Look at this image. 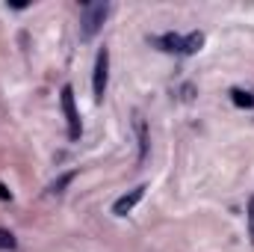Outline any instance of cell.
<instances>
[{"label":"cell","instance_id":"obj_12","mask_svg":"<svg viewBox=\"0 0 254 252\" xmlns=\"http://www.w3.org/2000/svg\"><path fill=\"white\" fill-rule=\"evenodd\" d=\"M0 199H12V193H9V190L3 187V184H0Z\"/></svg>","mask_w":254,"mask_h":252},{"label":"cell","instance_id":"obj_2","mask_svg":"<svg viewBox=\"0 0 254 252\" xmlns=\"http://www.w3.org/2000/svg\"><path fill=\"white\" fill-rule=\"evenodd\" d=\"M107 80H110V51H98V60H95V74H92V92H95V101H104V92H107Z\"/></svg>","mask_w":254,"mask_h":252},{"label":"cell","instance_id":"obj_10","mask_svg":"<svg viewBox=\"0 0 254 252\" xmlns=\"http://www.w3.org/2000/svg\"><path fill=\"white\" fill-rule=\"evenodd\" d=\"M71 181H74V172L63 175L60 181H54V184H51V193H63V187H65V184H71Z\"/></svg>","mask_w":254,"mask_h":252},{"label":"cell","instance_id":"obj_4","mask_svg":"<svg viewBox=\"0 0 254 252\" xmlns=\"http://www.w3.org/2000/svg\"><path fill=\"white\" fill-rule=\"evenodd\" d=\"M142 196H145V184H139L136 190H130V193H125L122 199H116V205H113V214L116 217H127L139 202H142Z\"/></svg>","mask_w":254,"mask_h":252},{"label":"cell","instance_id":"obj_9","mask_svg":"<svg viewBox=\"0 0 254 252\" xmlns=\"http://www.w3.org/2000/svg\"><path fill=\"white\" fill-rule=\"evenodd\" d=\"M15 247H18V244H15V235H12V232H6V229H0V250H15Z\"/></svg>","mask_w":254,"mask_h":252},{"label":"cell","instance_id":"obj_11","mask_svg":"<svg viewBox=\"0 0 254 252\" xmlns=\"http://www.w3.org/2000/svg\"><path fill=\"white\" fill-rule=\"evenodd\" d=\"M249 223H252V238H254V199H252V214H249Z\"/></svg>","mask_w":254,"mask_h":252},{"label":"cell","instance_id":"obj_3","mask_svg":"<svg viewBox=\"0 0 254 252\" xmlns=\"http://www.w3.org/2000/svg\"><path fill=\"white\" fill-rule=\"evenodd\" d=\"M63 110H65V119H68V139H80L83 133V125H80V113L74 107V89L71 86H63Z\"/></svg>","mask_w":254,"mask_h":252},{"label":"cell","instance_id":"obj_7","mask_svg":"<svg viewBox=\"0 0 254 252\" xmlns=\"http://www.w3.org/2000/svg\"><path fill=\"white\" fill-rule=\"evenodd\" d=\"M160 45H163V51H184V36H175V33H166V36H160L157 39Z\"/></svg>","mask_w":254,"mask_h":252},{"label":"cell","instance_id":"obj_1","mask_svg":"<svg viewBox=\"0 0 254 252\" xmlns=\"http://www.w3.org/2000/svg\"><path fill=\"white\" fill-rule=\"evenodd\" d=\"M107 15H110V3H107V0L86 3V6H83V18H80V36H83V39H95V33L104 27Z\"/></svg>","mask_w":254,"mask_h":252},{"label":"cell","instance_id":"obj_6","mask_svg":"<svg viewBox=\"0 0 254 252\" xmlns=\"http://www.w3.org/2000/svg\"><path fill=\"white\" fill-rule=\"evenodd\" d=\"M136 133H139V163H142L145 154H148V127H145L142 116H136Z\"/></svg>","mask_w":254,"mask_h":252},{"label":"cell","instance_id":"obj_5","mask_svg":"<svg viewBox=\"0 0 254 252\" xmlns=\"http://www.w3.org/2000/svg\"><path fill=\"white\" fill-rule=\"evenodd\" d=\"M231 101H234L237 107H246V110H252L254 107V95L249 92V89H240V86L231 89Z\"/></svg>","mask_w":254,"mask_h":252},{"label":"cell","instance_id":"obj_8","mask_svg":"<svg viewBox=\"0 0 254 252\" xmlns=\"http://www.w3.org/2000/svg\"><path fill=\"white\" fill-rule=\"evenodd\" d=\"M201 45H204V33H190V36H184V51L181 54H195V51H201Z\"/></svg>","mask_w":254,"mask_h":252}]
</instances>
